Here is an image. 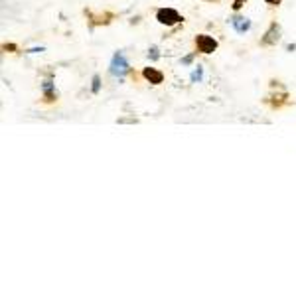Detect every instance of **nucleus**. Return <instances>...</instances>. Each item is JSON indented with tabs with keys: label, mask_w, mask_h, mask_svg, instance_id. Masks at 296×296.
Wrapping results in <instances>:
<instances>
[{
	"label": "nucleus",
	"mask_w": 296,
	"mask_h": 296,
	"mask_svg": "<svg viewBox=\"0 0 296 296\" xmlns=\"http://www.w3.org/2000/svg\"><path fill=\"white\" fill-rule=\"evenodd\" d=\"M265 2H269V4H278V0H265Z\"/></svg>",
	"instance_id": "nucleus-13"
},
{
	"label": "nucleus",
	"mask_w": 296,
	"mask_h": 296,
	"mask_svg": "<svg viewBox=\"0 0 296 296\" xmlns=\"http://www.w3.org/2000/svg\"><path fill=\"white\" fill-rule=\"evenodd\" d=\"M142 75H144L146 81H150V83H154V85H160V83L164 81V73L158 71V69H154V67H144Z\"/></svg>",
	"instance_id": "nucleus-5"
},
{
	"label": "nucleus",
	"mask_w": 296,
	"mask_h": 296,
	"mask_svg": "<svg viewBox=\"0 0 296 296\" xmlns=\"http://www.w3.org/2000/svg\"><path fill=\"white\" fill-rule=\"evenodd\" d=\"M191 58H193V56H188V58H184V60H182V63H190V62H191Z\"/></svg>",
	"instance_id": "nucleus-12"
},
{
	"label": "nucleus",
	"mask_w": 296,
	"mask_h": 296,
	"mask_svg": "<svg viewBox=\"0 0 296 296\" xmlns=\"http://www.w3.org/2000/svg\"><path fill=\"white\" fill-rule=\"evenodd\" d=\"M111 73L115 75V77H119V79H123L128 71H130V65H128V62H127V58L119 52V54H115L113 56V60H111Z\"/></svg>",
	"instance_id": "nucleus-1"
},
{
	"label": "nucleus",
	"mask_w": 296,
	"mask_h": 296,
	"mask_svg": "<svg viewBox=\"0 0 296 296\" xmlns=\"http://www.w3.org/2000/svg\"><path fill=\"white\" fill-rule=\"evenodd\" d=\"M278 34H280V28H278L276 24H273V26H271V30L265 34V38L261 40V42H263V45H271V43H275V42L278 40Z\"/></svg>",
	"instance_id": "nucleus-6"
},
{
	"label": "nucleus",
	"mask_w": 296,
	"mask_h": 296,
	"mask_svg": "<svg viewBox=\"0 0 296 296\" xmlns=\"http://www.w3.org/2000/svg\"><path fill=\"white\" fill-rule=\"evenodd\" d=\"M156 18H158V22L164 24V26H174V24H178V22L184 20L174 8H160V10L156 12Z\"/></svg>",
	"instance_id": "nucleus-3"
},
{
	"label": "nucleus",
	"mask_w": 296,
	"mask_h": 296,
	"mask_svg": "<svg viewBox=\"0 0 296 296\" xmlns=\"http://www.w3.org/2000/svg\"><path fill=\"white\" fill-rule=\"evenodd\" d=\"M231 26H233V30L237 34H245V32H249V28H251V20L245 18V16H235L231 20Z\"/></svg>",
	"instance_id": "nucleus-4"
},
{
	"label": "nucleus",
	"mask_w": 296,
	"mask_h": 296,
	"mask_svg": "<svg viewBox=\"0 0 296 296\" xmlns=\"http://www.w3.org/2000/svg\"><path fill=\"white\" fill-rule=\"evenodd\" d=\"M243 2H245V0H235V2H233V10H239L243 6Z\"/></svg>",
	"instance_id": "nucleus-11"
},
{
	"label": "nucleus",
	"mask_w": 296,
	"mask_h": 296,
	"mask_svg": "<svg viewBox=\"0 0 296 296\" xmlns=\"http://www.w3.org/2000/svg\"><path fill=\"white\" fill-rule=\"evenodd\" d=\"M202 77H204V69H202V67L193 69V73H191V81H202Z\"/></svg>",
	"instance_id": "nucleus-8"
},
{
	"label": "nucleus",
	"mask_w": 296,
	"mask_h": 296,
	"mask_svg": "<svg viewBox=\"0 0 296 296\" xmlns=\"http://www.w3.org/2000/svg\"><path fill=\"white\" fill-rule=\"evenodd\" d=\"M195 45H197V52L202 54H213L217 49V40H213L211 36H206V34H200L195 38Z\"/></svg>",
	"instance_id": "nucleus-2"
},
{
	"label": "nucleus",
	"mask_w": 296,
	"mask_h": 296,
	"mask_svg": "<svg viewBox=\"0 0 296 296\" xmlns=\"http://www.w3.org/2000/svg\"><path fill=\"white\" fill-rule=\"evenodd\" d=\"M42 87H43L45 101H54V99H56V91H54V81H52V77H49V79H45Z\"/></svg>",
	"instance_id": "nucleus-7"
},
{
	"label": "nucleus",
	"mask_w": 296,
	"mask_h": 296,
	"mask_svg": "<svg viewBox=\"0 0 296 296\" xmlns=\"http://www.w3.org/2000/svg\"><path fill=\"white\" fill-rule=\"evenodd\" d=\"M148 58L158 60V47H150V52H148Z\"/></svg>",
	"instance_id": "nucleus-10"
},
{
	"label": "nucleus",
	"mask_w": 296,
	"mask_h": 296,
	"mask_svg": "<svg viewBox=\"0 0 296 296\" xmlns=\"http://www.w3.org/2000/svg\"><path fill=\"white\" fill-rule=\"evenodd\" d=\"M91 89H93V93H99V89H101V79H99L97 75L93 77V85H91Z\"/></svg>",
	"instance_id": "nucleus-9"
}]
</instances>
